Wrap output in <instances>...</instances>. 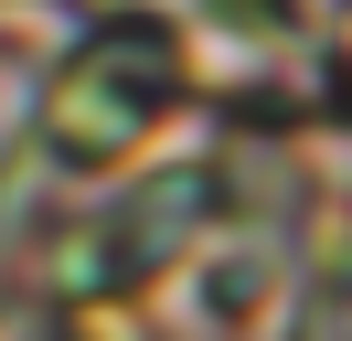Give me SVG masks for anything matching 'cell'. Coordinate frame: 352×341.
I'll return each mask as SVG.
<instances>
[{
  "label": "cell",
  "instance_id": "1",
  "mask_svg": "<svg viewBox=\"0 0 352 341\" xmlns=\"http://www.w3.org/2000/svg\"><path fill=\"white\" fill-rule=\"evenodd\" d=\"M171 96H182V43H171V21L118 11L107 32L65 64V85H54V149H65V160H118V149H139L160 128Z\"/></svg>",
  "mask_w": 352,
  "mask_h": 341
}]
</instances>
